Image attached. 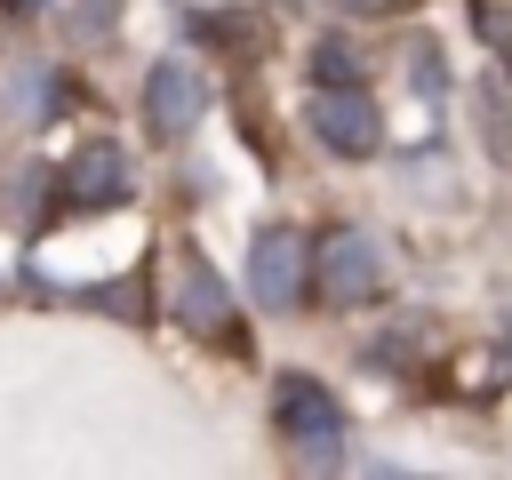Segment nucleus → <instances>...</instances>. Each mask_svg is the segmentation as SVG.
Returning <instances> with one entry per match:
<instances>
[{
  "instance_id": "8",
  "label": "nucleus",
  "mask_w": 512,
  "mask_h": 480,
  "mask_svg": "<svg viewBox=\"0 0 512 480\" xmlns=\"http://www.w3.org/2000/svg\"><path fill=\"white\" fill-rule=\"evenodd\" d=\"M48 192H64V176H48V168H16L8 184H0V216L8 224H40V200Z\"/></svg>"
},
{
  "instance_id": "1",
  "label": "nucleus",
  "mask_w": 512,
  "mask_h": 480,
  "mask_svg": "<svg viewBox=\"0 0 512 480\" xmlns=\"http://www.w3.org/2000/svg\"><path fill=\"white\" fill-rule=\"evenodd\" d=\"M272 432L288 440L296 464H336V456H344V408H336V392H328L320 376H304V368H280V376H272Z\"/></svg>"
},
{
  "instance_id": "12",
  "label": "nucleus",
  "mask_w": 512,
  "mask_h": 480,
  "mask_svg": "<svg viewBox=\"0 0 512 480\" xmlns=\"http://www.w3.org/2000/svg\"><path fill=\"white\" fill-rule=\"evenodd\" d=\"M336 8H352V16H384L392 0H336Z\"/></svg>"
},
{
  "instance_id": "5",
  "label": "nucleus",
  "mask_w": 512,
  "mask_h": 480,
  "mask_svg": "<svg viewBox=\"0 0 512 480\" xmlns=\"http://www.w3.org/2000/svg\"><path fill=\"white\" fill-rule=\"evenodd\" d=\"M248 296H256L264 312H296V304H304V240H296L288 224H264V232L248 240Z\"/></svg>"
},
{
  "instance_id": "11",
  "label": "nucleus",
  "mask_w": 512,
  "mask_h": 480,
  "mask_svg": "<svg viewBox=\"0 0 512 480\" xmlns=\"http://www.w3.org/2000/svg\"><path fill=\"white\" fill-rule=\"evenodd\" d=\"M480 104H488V152H496V160H512V128H504V72H488V80H480Z\"/></svg>"
},
{
  "instance_id": "4",
  "label": "nucleus",
  "mask_w": 512,
  "mask_h": 480,
  "mask_svg": "<svg viewBox=\"0 0 512 480\" xmlns=\"http://www.w3.org/2000/svg\"><path fill=\"white\" fill-rule=\"evenodd\" d=\"M312 136L328 144V152H344V160H368L376 144H384V112L368 104V88H312Z\"/></svg>"
},
{
  "instance_id": "6",
  "label": "nucleus",
  "mask_w": 512,
  "mask_h": 480,
  "mask_svg": "<svg viewBox=\"0 0 512 480\" xmlns=\"http://www.w3.org/2000/svg\"><path fill=\"white\" fill-rule=\"evenodd\" d=\"M200 104H208V88H200V72H192L184 56L152 64V80H144V128H152L160 144L192 136V128H200Z\"/></svg>"
},
{
  "instance_id": "7",
  "label": "nucleus",
  "mask_w": 512,
  "mask_h": 480,
  "mask_svg": "<svg viewBox=\"0 0 512 480\" xmlns=\"http://www.w3.org/2000/svg\"><path fill=\"white\" fill-rule=\"evenodd\" d=\"M64 200L72 208H120L128 200V160H120V144H80L72 160H64Z\"/></svg>"
},
{
  "instance_id": "3",
  "label": "nucleus",
  "mask_w": 512,
  "mask_h": 480,
  "mask_svg": "<svg viewBox=\"0 0 512 480\" xmlns=\"http://www.w3.org/2000/svg\"><path fill=\"white\" fill-rule=\"evenodd\" d=\"M176 320L192 328V336H208V344H240V312H232V296H224V280H216V264L200 256V248H184L176 256Z\"/></svg>"
},
{
  "instance_id": "10",
  "label": "nucleus",
  "mask_w": 512,
  "mask_h": 480,
  "mask_svg": "<svg viewBox=\"0 0 512 480\" xmlns=\"http://www.w3.org/2000/svg\"><path fill=\"white\" fill-rule=\"evenodd\" d=\"M16 120H48L56 112V72H40V64H16Z\"/></svg>"
},
{
  "instance_id": "2",
  "label": "nucleus",
  "mask_w": 512,
  "mask_h": 480,
  "mask_svg": "<svg viewBox=\"0 0 512 480\" xmlns=\"http://www.w3.org/2000/svg\"><path fill=\"white\" fill-rule=\"evenodd\" d=\"M312 280H320V304H336V312H360V304H376L384 296V248L368 240V232H328L320 248H312Z\"/></svg>"
},
{
  "instance_id": "9",
  "label": "nucleus",
  "mask_w": 512,
  "mask_h": 480,
  "mask_svg": "<svg viewBox=\"0 0 512 480\" xmlns=\"http://www.w3.org/2000/svg\"><path fill=\"white\" fill-rule=\"evenodd\" d=\"M312 88H368V64L352 56V40H320L312 48Z\"/></svg>"
}]
</instances>
